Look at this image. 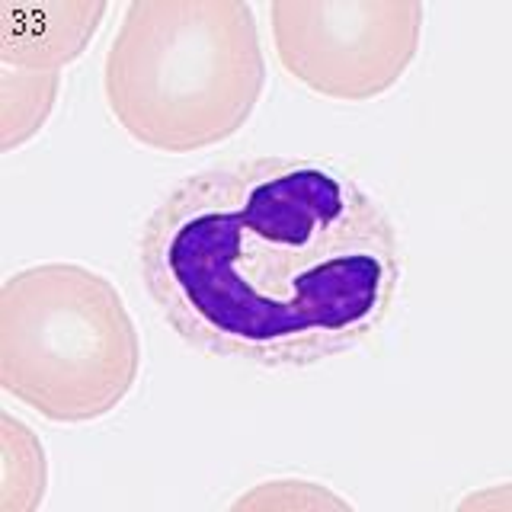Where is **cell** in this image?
I'll return each mask as SVG.
<instances>
[{
  "instance_id": "6da1fadb",
  "label": "cell",
  "mask_w": 512,
  "mask_h": 512,
  "mask_svg": "<svg viewBox=\"0 0 512 512\" xmlns=\"http://www.w3.org/2000/svg\"><path fill=\"white\" fill-rule=\"evenodd\" d=\"M138 272L192 349L308 368L391 317L404 244L388 208L343 167L256 154L176 180L141 224Z\"/></svg>"
},
{
  "instance_id": "7a4b0ae2",
  "label": "cell",
  "mask_w": 512,
  "mask_h": 512,
  "mask_svg": "<svg viewBox=\"0 0 512 512\" xmlns=\"http://www.w3.org/2000/svg\"><path fill=\"white\" fill-rule=\"evenodd\" d=\"M263 87L260 32L244 0L128 4L103 64L109 112L138 144L164 154L237 135Z\"/></svg>"
},
{
  "instance_id": "3957f363",
  "label": "cell",
  "mask_w": 512,
  "mask_h": 512,
  "mask_svg": "<svg viewBox=\"0 0 512 512\" xmlns=\"http://www.w3.org/2000/svg\"><path fill=\"white\" fill-rule=\"evenodd\" d=\"M138 368V327L96 269L39 263L0 288V384L45 420H100L135 388Z\"/></svg>"
},
{
  "instance_id": "277c9868",
  "label": "cell",
  "mask_w": 512,
  "mask_h": 512,
  "mask_svg": "<svg viewBox=\"0 0 512 512\" xmlns=\"http://www.w3.org/2000/svg\"><path fill=\"white\" fill-rule=\"evenodd\" d=\"M272 42L301 87L343 103L388 93L423 36L416 0H276Z\"/></svg>"
},
{
  "instance_id": "5b68a950",
  "label": "cell",
  "mask_w": 512,
  "mask_h": 512,
  "mask_svg": "<svg viewBox=\"0 0 512 512\" xmlns=\"http://www.w3.org/2000/svg\"><path fill=\"white\" fill-rule=\"evenodd\" d=\"M106 4H10L4 10V64L55 74L84 55Z\"/></svg>"
}]
</instances>
